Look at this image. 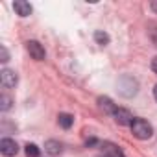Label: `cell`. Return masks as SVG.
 <instances>
[{
	"label": "cell",
	"mask_w": 157,
	"mask_h": 157,
	"mask_svg": "<svg viewBox=\"0 0 157 157\" xmlns=\"http://www.w3.org/2000/svg\"><path fill=\"white\" fill-rule=\"evenodd\" d=\"M131 131H133V135H135L137 139H140V140H146V139H150V137L153 135L151 124H150L148 120H144V118H133V122H131Z\"/></svg>",
	"instance_id": "cell-1"
},
{
	"label": "cell",
	"mask_w": 157,
	"mask_h": 157,
	"mask_svg": "<svg viewBox=\"0 0 157 157\" xmlns=\"http://www.w3.org/2000/svg\"><path fill=\"white\" fill-rule=\"evenodd\" d=\"M26 50L30 52V56H32L35 61H43V59H44V56H46V52H44L43 44H41V43H37V41H28V43H26Z\"/></svg>",
	"instance_id": "cell-2"
},
{
	"label": "cell",
	"mask_w": 157,
	"mask_h": 157,
	"mask_svg": "<svg viewBox=\"0 0 157 157\" xmlns=\"http://www.w3.org/2000/svg\"><path fill=\"white\" fill-rule=\"evenodd\" d=\"M0 151H2V155H6V157L17 155L19 144H17L13 139H2V140H0Z\"/></svg>",
	"instance_id": "cell-3"
},
{
	"label": "cell",
	"mask_w": 157,
	"mask_h": 157,
	"mask_svg": "<svg viewBox=\"0 0 157 157\" xmlns=\"http://www.w3.org/2000/svg\"><path fill=\"white\" fill-rule=\"evenodd\" d=\"M0 83H2L4 87H15L17 85V74L10 68H4L2 72H0Z\"/></svg>",
	"instance_id": "cell-4"
},
{
	"label": "cell",
	"mask_w": 157,
	"mask_h": 157,
	"mask_svg": "<svg viewBox=\"0 0 157 157\" xmlns=\"http://www.w3.org/2000/svg\"><path fill=\"white\" fill-rule=\"evenodd\" d=\"M113 117H115V120H117L120 126H131V122H133L131 113H129L128 109H122V107H117V111L113 113Z\"/></svg>",
	"instance_id": "cell-5"
},
{
	"label": "cell",
	"mask_w": 157,
	"mask_h": 157,
	"mask_svg": "<svg viewBox=\"0 0 157 157\" xmlns=\"http://www.w3.org/2000/svg\"><path fill=\"white\" fill-rule=\"evenodd\" d=\"M13 10L17 11L19 17H28L32 13V6L28 2H24V0H17V2H13Z\"/></svg>",
	"instance_id": "cell-6"
},
{
	"label": "cell",
	"mask_w": 157,
	"mask_h": 157,
	"mask_svg": "<svg viewBox=\"0 0 157 157\" xmlns=\"http://www.w3.org/2000/svg\"><path fill=\"white\" fill-rule=\"evenodd\" d=\"M44 150L50 153V155H59L61 153V142H57V140H46L44 142Z\"/></svg>",
	"instance_id": "cell-7"
},
{
	"label": "cell",
	"mask_w": 157,
	"mask_h": 157,
	"mask_svg": "<svg viewBox=\"0 0 157 157\" xmlns=\"http://www.w3.org/2000/svg\"><path fill=\"white\" fill-rule=\"evenodd\" d=\"M57 122H59V126H61L63 129H68V128L74 124V117L68 115V113H61V115L57 117Z\"/></svg>",
	"instance_id": "cell-8"
},
{
	"label": "cell",
	"mask_w": 157,
	"mask_h": 157,
	"mask_svg": "<svg viewBox=\"0 0 157 157\" xmlns=\"http://www.w3.org/2000/svg\"><path fill=\"white\" fill-rule=\"evenodd\" d=\"M102 151H104V155H107V157H124V155L120 153V150H118L117 146H113V144H104V146H102Z\"/></svg>",
	"instance_id": "cell-9"
},
{
	"label": "cell",
	"mask_w": 157,
	"mask_h": 157,
	"mask_svg": "<svg viewBox=\"0 0 157 157\" xmlns=\"http://www.w3.org/2000/svg\"><path fill=\"white\" fill-rule=\"evenodd\" d=\"M98 104H100V107H102V109H104L105 113H111V115H113V113L117 111L115 104H113V102H111L109 98H100V100H98Z\"/></svg>",
	"instance_id": "cell-10"
},
{
	"label": "cell",
	"mask_w": 157,
	"mask_h": 157,
	"mask_svg": "<svg viewBox=\"0 0 157 157\" xmlns=\"http://www.w3.org/2000/svg\"><path fill=\"white\" fill-rule=\"evenodd\" d=\"M11 107V98L8 96V94H2V96H0V109H2V111H8Z\"/></svg>",
	"instance_id": "cell-11"
},
{
	"label": "cell",
	"mask_w": 157,
	"mask_h": 157,
	"mask_svg": "<svg viewBox=\"0 0 157 157\" xmlns=\"http://www.w3.org/2000/svg\"><path fill=\"white\" fill-rule=\"evenodd\" d=\"M94 39H96L98 44H107L109 43V35L104 33V32H94Z\"/></svg>",
	"instance_id": "cell-12"
},
{
	"label": "cell",
	"mask_w": 157,
	"mask_h": 157,
	"mask_svg": "<svg viewBox=\"0 0 157 157\" xmlns=\"http://www.w3.org/2000/svg\"><path fill=\"white\" fill-rule=\"evenodd\" d=\"M26 155L28 157H39V148L35 144H28L26 146Z\"/></svg>",
	"instance_id": "cell-13"
},
{
	"label": "cell",
	"mask_w": 157,
	"mask_h": 157,
	"mask_svg": "<svg viewBox=\"0 0 157 157\" xmlns=\"http://www.w3.org/2000/svg\"><path fill=\"white\" fill-rule=\"evenodd\" d=\"M8 59H10V56H8V50H6V48L2 46V59H0V61H4V63H6Z\"/></svg>",
	"instance_id": "cell-14"
},
{
	"label": "cell",
	"mask_w": 157,
	"mask_h": 157,
	"mask_svg": "<svg viewBox=\"0 0 157 157\" xmlns=\"http://www.w3.org/2000/svg\"><path fill=\"white\" fill-rule=\"evenodd\" d=\"M151 70H153V72L157 74V56H155V57L151 59Z\"/></svg>",
	"instance_id": "cell-15"
},
{
	"label": "cell",
	"mask_w": 157,
	"mask_h": 157,
	"mask_svg": "<svg viewBox=\"0 0 157 157\" xmlns=\"http://www.w3.org/2000/svg\"><path fill=\"white\" fill-rule=\"evenodd\" d=\"M151 10L157 13V0H153V2H151Z\"/></svg>",
	"instance_id": "cell-16"
},
{
	"label": "cell",
	"mask_w": 157,
	"mask_h": 157,
	"mask_svg": "<svg viewBox=\"0 0 157 157\" xmlns=\"http://www.w3.org/2000/svg\"><path fill=\"white\" fill-rule=\"evenodd\" d=\"M153 96H155V100H157V85L153 87Z\"/></svg>",
	"instance_id": "cell-17"
}]
</instances>
